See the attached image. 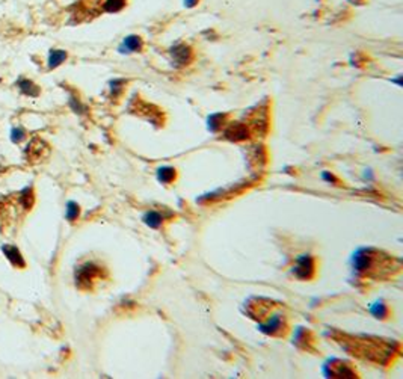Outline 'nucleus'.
<instances>
[{
    "mask_svg": "<svg viewBox=\"0 0 403 379\" xmlns=\"http://www.w3.org/2000/svg\"><path fill=\"white\" fill-rule=\"evenodd\" d=\"M171 54H172V60L175 62L177 66H181V65H186L190 57H192V51L187 45L184 44H177L171 48Z\"/></svg>",
    "mask_w": 403,
    "mask_h": 379,
    "instance_id": "obj_1",
    "label": "nucleus"
},
{
    "mask_svg": "<svg viewBox=\"0 0 403 379\" xmlns=\"http://www.w3.org/2000/svg\"><path fill=\"white\" fill-rule=\"evenodd\" d=\"M142 45H143V42H142L140 36L128 35L122 39L118 50H119V53H133V51H139L142 48Z\"/></svg>",
    "mask_w": 403,
    "mask_h": 379,
    "instance_id": "obj_2",
    "label": "nucleus"
},
{
    "mask_svg": "<svg viewBox=\"0 0 403 379\" xmlns=\"http://www.w3.org/2000/svg\"><path fill=\"white\" fill-rule=\"evenodd\" d=\"M311 270H312V261H311V257L303 254L297 258V263H296V267H294V273L296 276L299 278H308L311 275Z\"/></svg>",
    "mask_w": 403,
    "mask_h": 379,
    "instance_id": "obj_3",
    "label": "nucleus"
},
{
    "mask_svg": "<svg viewBox=\"0 0 403 379\" xmlns=\"http://www.w3.org/2000/svg\"><path fill=\"white\" fill-rule=\"evenodd\" d=\"M45 151H47V145L42 140H39V139H33L27 145V148H26V156L30 160H36V159L42 157Z\"/></svg>",
    "mask_w": 403,
    "mask_h": 379,
    "instance_id": "obj_4",
    "label": "nucleus"
},
{
    "mask_svg": "<svg viewBox=\"0 0 403 379\" xmlns=\"http://www.w3.org/2000/svg\"><path fill=\"white\" fill-rule=\"evenodd\" d=\"M2 251L6 255V258L12 263V266H15V267H24V260H23L20 251L15 246L5 245V246H2Z\"/></svg>",
    "mask_w": 403,
    "mask_h": 379,
    "instance_id": "obj_5",
    "label": "nucleus"
},
{
    "mask_svg": "<svg viewBox=\"0 0 403 379\" xmlns=\"http://www.w3.org/2000/svg\"><path fill=\"white\" fill-rule=\"evenodd\" d=\"M98 269L97 266L94 264H85L82 267L77 269V273H75V279H77V284H82V282H89L95 275H97Z\"/></svg>",
    "mask_w": 403,
    "mask_h": 379,
    "instance_id": "obj_6",
    "label": "nucleus"
},
{
    "mask_svg": "<svg viewBox=\"0 0 403 379\" xmlns=\"http://www.w3.org/2000/svg\"><path fill=\"white\" fill-rule=\"evenodd\" d=\"M352 266L356 272H362L370 266V255H367L364 251H358L352 257Z\"/></svg>",
    "mask_w": 403,
    "mask_h": 379,
    "instance_id": "obj_7",
    "label": "nucleus"
},
{
    "mask_svg": "<svg viewBox=\"0 0 403 379\" xmlns=\"http://www.w3.org/2000/svg\"><path fill=\"white\" fill-rule=\"evenodd\" d=\"M17 86L27 97H36V95H39V88L32 80H29V79H20L17 82Z\"/></svg>",
    "mask_w": 403,
    "mask_h": 379,
    "instance_id": "obj_8",
    "label": "nucleus"
},
{
    "mask_svg": "<svg viewBox=\"0 0 403 379\" xmlns=\"http://www.w3.org/2000/svg\"><path fill=\"white\" fill-rule=\"evenodd\" d=\"M225 136L231 140H241L248 137V130L243 124H235L225 131Z\"/></svg>",
    "mask_w": 403,
    "mask_h": 379,
    "instance_id": "obj_9",
    "label": "nucleus"
},
{
    "mask_svg": "<svg viewBox=\"0 0 403 379\" xmlns=\"http://www.w3.org/2000/svg\"><path fill=\"white\" fill-rule=\"evenodd\" d=\"M142 220L149 226V228H158L162 225V220H163V216L158 213V211H146L143 216H142Z\"/></svg>",
    "mask_w": 403,
    "mask_h": 379,
    "instance_id": "obj_10",
    "label": "nucleus"
},
{
    "mask_svg": "<svg viewBox=\"0 0 403 379\" xmlns=\"http://www.w3.org/2000/svg\"><path fill=\"white\" fill-rule=\"evenodd\" d=\"M65 59H66V51L65 50H50V53H48V68L59 66Z\"/></svg>",
    "mask_w": 403,
    "mask_h": 379,
    "instance_id": "obj_11",
    "label": "nucleus"
},
{
    "mask_svg": "<svg viewBox=\"0 0 403 379\" xmlns=\"http://www.w3.org/2000/svg\"><path fill=\"white\" fill-rule=\"evenodd\" d=\"M125 6V0H103V11L115 14L122 11Z\"/></svg>",
    "mask_w": 403,
    "mask_h": 379,
    "instance_id": "obj_12",
    "label": "nucleus"
},
{
    "mask_svg": "<svg viewBox=\"0 0 403 379\" xmlns=\"http://www.w3.org/2000/svg\"><path fill=\"white\" fill-rule=\"evenodd\" d=\"M157 178L162 183H171L175 178V169L171 166H163L157 171Z\"/></svg>",
    "mask_w": 403,
    "mask_h": 379,
    "instance_id": "obj_13",
    "label": "nucleus"
},
{
    "mask_svg": "<svg viewBox=\"0 0 403 379\" xmlns=\"http://www.w3.org/2000/svg\"><path fill=\"white\" fill-rule=\"evenodd\" d=\"M222 119L223 115L222 113H213L208 116V130L210 131H216L220 125H222Z\"/></svg>",
    "mask_w": 403,
    "mask_h": 379,
    "instance_id": "obj_14",
    "label": "nucleus"
},
{
    "mask_svg": "<svg viewBox=\"0 0 403 379\" xmlns=\"http://www.w3.org/2000/svg\"><path fill=\"white\" fill-rule=\"evenodd\" d=\"M279 326H281V319H279V316H273V317L267 322V325L261 328V331L266 332V334H269V332H273V331L279 329Z\"/></svg>",
    "mask_w": 403,
    "mask_h": 379,
    "instance_id": "obj_15",
    "label": "nucleus"
},
{
    "mask_svg": "<svg viewBox=\"0 0 403 379\" xmlns=\"http://www.w3.org/2000/svg\"><path fill=\"white\" fill-rule=\"evenodd\" d=\"M32 204H33V192H32L30 187H27L21 193V205L26 207V208H30Z\"/></svg>",
    "mask_w": 403,
    "mask_h": 379,
    "instance_id": "obj_16",
    "label": "nucleus"
},
{
    "mask_svg": "<svg viewBox=\"0 0 403 379\" xmlns=\"http://www.w3.org/2000/svg\"><path fill=\"white\" fill-rule=\"evenodd\" d=\"M77 216H78V205L75 202L69 201L66 204V219L74 220V219H77Z\"/></svg>",
    "mask_w": 403,
    "mask_h": 379,
    "instance_id": "obj_17",
    "label": "nucleus"
},
{
    "mask_svg": "<svg viewBox=\"0 0 403 379\" xmlns=\"http://www.w3.org/2000/svg\"><path fill=\"white\" fill-rule=\"evenodd\" d=\"M24 136H26V131H24L21 127H15V128H12V131H11V140H12L14 143H20V142L24 139Z\"/></svg>",
    "mask_w": 403,
    "mask_h": 379,
    "instance_id": "obj_18",
    "label": "nucleus"
},
{
    "mask_svg": "<svg viewBox=\"0 0 403 379\" xmlns=\"http://www.w3.org/2000/svg\"><path fill=\"white\" fill-rule=\"evenodd\" d=\"M122 85H124V80H119V79L110 82V91H112V95H113V97H116V95L121 94V91H122Z\"/></svg>",
    "mask_w": 403,
    "mask_h": 379,
    "instance_id": "obj_19",
    "label": "nucleus"
},
{
    "mask_svg": "<svg viewBox=\"0 0 403 379\" xmlns=\"http://www.w3.org/2000/svg\"><path fill=\"white\" fill-rule=\"evenodd\" d=\"M69 106L75 113H83L85 112V106L75 97H69Z\"/></svg>",
    "mask_w": 403,
    "mask_h": 379,
    "instance_id": "obj_20",
    "label": "nucleus"
},
{
    "mask_svg": "<svg viewBox=\"0 0 403 379\" xmlns=\"http://www.w3.org/2000/svg\"><path fill=\"white\" fill-rule=\"evenodd\" d=\"M370 311L376 316V317H382L383 314H385V307H383V304H374V305H371V308H370Z\"/></svg>",
    "mask_w": 403,
    "mask_h": 379,
    "instance_id": "obj_21",
    "label": "nucleus"
},
{
    "mask_svg": "<svg viewBox=\"0 0 403 379\" xmlns=\"http://www.w3.org/2000/svg\"><path fill=\"white\" fill-rule=\"evenodd\" d=\"M321 178H323L325 181H334V177H332L329 172H326V171H323V172H321Z\"/></svg>",
    "mask_w": 403,
    "mask_h": 379,
    "instance_id": "obj_22",
    "label": "nucleus"
},
{
    "mask_svg": "<svg viewBox=\"0 0 403 379\" xmlns=\"http://www.w3.org/2000/svg\"><path fill=\"white\" fill-rule=\"evenodd\" d=\"M184 5L187 8H193L195 5H198V0H184Z\"/></svg>",
    "mask_w": 403,
    "mask_h": 379,
    "instance_id": "obj_23",
    "label": "nucleus"
}]
</instances>
